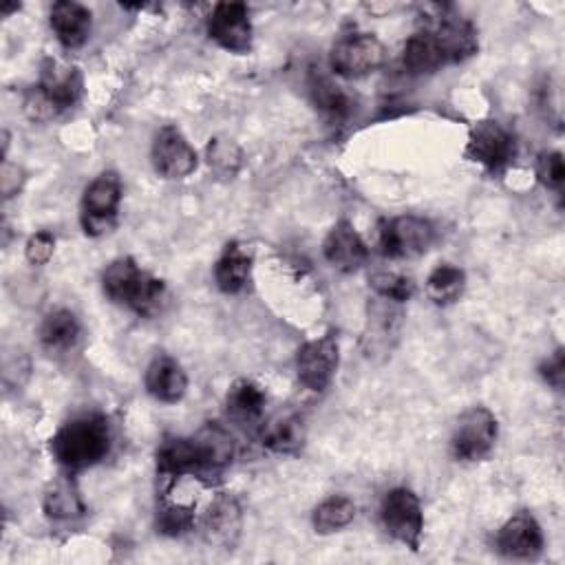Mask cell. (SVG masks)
<instances>
[{"label":"cell","instance_id":"11","mask_svg":"<svg viewBox=\"0 0 565 565\" xmlns=\"http://www.w3.org/2000/svg\"><path fill=\"white\" fill-rule=\"evenodd\" d=\"M338 362L340 347L338 338L331 331L324 333L322 338L305 342L296 353V373L300 384L309 391L322 393L331 384L338 371Z\"/></svg>","mask_w":565,"mask_h":565},{"label":"cell","instance_id":"16","mask_svg":"<svg viewBox=\"0 0 565 565\" xmlns=\"http://www.w3.org/2000/svg\"><path fill=\"white\" fill-rule=\"evenodd\" d=\"M322 252H324V258L329 260V265L344 274L360 269L369 258V245L362 241V236L358 234L353 223L347 218L338 221L329 230V234L322 243Z\"/></svg>","mask_w":565,"mask_h":565},{"label":"cell","instance_id":"8","mask_svg":"<svg viewBox=\"0 0 565 565\" xmlns=\"http://www.w3.org/2000/svg\"><path fill=\"white\" fill-rule=\"evenodd\" d=\"M435 241V227L430 221L402 214L380 223L377 232V247L382 256L388 258H411L424 254Z\"/></svg>","mask_w":565,"mask_h":565},{"label":"cell","instance_id":"31","mask_svg":"<svg viewBox=\"0 0 565 565\" xmlns=\"http://www.w3.org/2000/svg\"><path fill=\"white\" fill-rule=\"evenodd\" d=\"M194 527V508L181 503H161L157 510V530L166 536H181Z\"/></svg>","mask_w":565,"mask_h":565},{"label":"cell","instance_id":"27","mask_svg":"<svg viewBox=\"0 0 565 565\" xmlns=\"http://www.w3.org/2000/svg\"><path fill=\"white\" fill-rule=\"evenodd\" d=\"M463 287H466L463 269L450 263L437 265L426 278V294L435 305H450L459 300V296L463 294Z\"/></svg>","mask_w":565,"mask_h":565},{"label":"cell","instance_id":"5","mask_svg":"<svg viewBox=\"0 0 565 565\" xmlns=\"http://www.w3.org/2000/svg\"><path fill=\"white\" fill-rule=\"evenodd\" d=\"M384 44L364 31H351L340 35L329 53L331 71L347 79H358L375 73L384 64Z\"/></svg>","mask_w":565,"mask_h":565},{"label":"cell","instance_id":"35","mask_svg":"<svg viewBox=\"0 0 565 565\" xmlns=\"http://www.w3.org/2000/svg\"><path fill=\"white\" fill-rule=\"evenodd\" d=\"M22 174H24V172H22V168H18V166H13V163H9V161H4V163H2L0 188H2L4 199H9V196L18 194V190L22 188V181H24V177H22Z\"/></svg>","mask_w":565,"mask_h":565},{"label":"cell","instance_id":"13","mask_svg":"<svg viewBox=\"0 0 565 565\" xmlns=\"http://www.w3.org/2000/svg\"><path fill=\"white\" fill-rule=\"evenodd\" d=\"M152 166L166 179H183L196 168V150L177 126H163L152 141Z\"/></svg>","mask_w":565,"mask_h":565},{"label":"cell","instance_id":"32","mask_svg":"<svg viewBox=\"0 0 565 565\" xmlns=\"http://www.w3.org/2000/svg\"><path fill=\"white\" fill-rule=\"evenodd\" d=\"M536 177L539 181L547 188L554 190L556 194L563 192L565 185V166H563V154L558 150H543L536 157Z\"/></svg>","mask_w":565,"mask_h":565},{"label":"cell","instance_id":"36","mask_svg":"<svg viewBox=\"0 0 565 565\" xmlns=\"http://www.w3.org/2000/svg\"><path fill=\"white\" fill-rule=\"evenodd\" d=\"M18 9H20V4H18V2H4L0 11H2V15L7 18L9 13H13V11H18Z\"/></svg>","mask_w":565,"mask_h":565},{"label":"cell","instance_id":"34","mask_svg":"<svg viewBox=\"0 0 565 565\" xmlns=\"http://www.w3.org/2000/svg\"><path fill=\"white\" fill-rule=\"evenodd\" d=\"M543 380L554 386L556 391L563 388V382H565V351L563 349H556L547 360H543V364L539 366Z\"/></svg>","mask_w":565,"mask_h":565},{"label":"cell","instance_id":"6","mask_svg":"<svg viewBox=\"0 0 565 565\" xmlns=\"http://www.w3.org/2000/svg\"><path fill=\"white\" fill-rule=\"evenodd\" d=\"M466 159L483 166L488 172H503L516 157L514 135L497 119H479L468 132Z\"/></svg>","mask_w":565,"mask_h":565},{"label":"cell","instance_id":"3","mask_svg":"<svg viewBox=\"0 0 565 565\" xmlns=\"http://www.w3.org/2000/svg\"><path fill=\"white\" fill-rule=\"evenodd\" d=\"M84 95V77L77 66L46 60L40 82L29 90L24 110L31 119H51L68 108H75Z\"/></svg>","mask_w":565,"mask_h":565},{"label":"cell","instance_id":"26","mask_svg":"<svg viewBox=\"0 0 565 565\" xmlns=\"http://www.w3.org/2000/svg\"><path fill=\"white\" fill-rule=\"evenodd\" d=\"M44 512L51 519H75L84 514L82 497L68 477L55 479L44 492Z\"/></svg>","mask_w":565,"mask_h":565},{"label":"cell","instance_id":"12","mask_svg":"<svg viewBox=\"0 0 565 565\" xmlns=\"http://www.w3.org/2000/svg\"><path fill=\"white\" fill-rule=\"evenodd\" d=\"M207 35L230 53L252 49V20L245 2H216L207 18Z\"/></svg>","mask_w":565,"mask_h":565},{"label":"cell","instance_id":"23","mask_svg":"<svg viewBox=\"0 0 565 565\" xmlns=\"http://www.w3.org/2000/svg\"><path fill=\"white\" fill-rule=\"evenodd\" d=\"M79 331L82 327L77 316L68 309H57L44 318L40 327V342L49 351H66L75 347V342L79 340Z\"/></svg>","mask_w":565,"mask_h":565},{"label":"cell","instance_id":"19","mask_svg":"<svg viewBox=\"0 0 565 565\" xmlns=\"http://www.w3.org/2000/svg\"><path fill=\"white\" fill-rule=\"evenodd\" d=\"M51 29L64 49H79L90 35V9L73 2L60 0L51 7Z\"/></svg>","mask_w":565,"mask_h":565},{"label":"cell","instance_id":"4","mask_svg":"<svg viewBox=\"0 0 565 565\" xmlns=\"http://www.w3.org/2000/svg\"><path fill=\"white\" fill-rule=\"evenodd\" d=\"M419 29H424L430 35L433 44L437 46L444 60V66L459 64L472 57L479 49L475 24L448 7H439V4L424 7V18Z\"/></svg>","mask_w":565,"mask_h":565},{"label":"cell","instance_id":"7","mask_svg":"<svg viewBox=\"0 0 565 565\" xmlns=\"http://www.w3.org/2000/svg\"><path fill=\"white\" fill-rule=\"evenodd\" d=\"M380 519L386 534L413 552L422 545L424 532V512L419 497L408 488H393L386 492L380 505Z\"/></svg>","mask_w":565,"mask_h":565},{"label":"cell","instance_id":"20","mask_svg":"<svg viewBox=\"0 0 565 565\" xmlns=\"http://www.w3.org/2000/svg\"><path fill=\"white\" fill-rule=\"evenodd\" d=\"M252 254L236 241L227 243L214 265V280L223 294H238L249 285Z\"/></svg>","mask_w":565,"mask_h":565},{"label":"cell","instance_id":"33","mask_svg":"<svg viewBox=\"0 0 565 565\" xmlns=\"http://www.w3.org/2000/svg\"><path fill=\"white\" fill-rule=\"evenodd\" d=\"M53 249H55V236L49 230H40L26 241L24 254L31 265H44L51 260Z\"/></svg>","mask_w":565,"mask_h":565},{"label":"cell","instance_id":"1","mask_svg":"<svg viewBox=\"0 0 565 565\" xmlns=\"http://www.w3.org/2000/svg\"><path fill=\"white\" fill-rule=\"evenodd\" d=\"M102 287L113 302L146 318L161 313L168 305L166 282L141 269L130 256H119L104 269Z\"/></svg>","mask_w":565,"mask_h":565},{"label":"cell","instance_id":"24","mask_svg":"<svg viewBox=\"0 0 565 565\" xmlns=\"http://www.w3.org/2000/svg\"><path fill=\"white\" fill-rule=\"evenodd\" d=\"M265 402H267L265 391L252 380H236L230 386L227 397H225L227 413L236 419H243V422L258 419L263 408H265Z\"/></svg>","mask_w":565,"mask_h":565},{"label":"cell","instance_id":"17","mask_svg":"<svg viewBox=\"0 0 565 565\" xmlns=\"http://www.w3.org/2000/svg\"><path fill=\"white\" fill-rule=\"evenodd\" d=\"M243 525L241 505L230 494H218L205 512L203 519V536L210 545L232 550L238 541Z\"/></svg>","mask_w":565,"mask_h":565},{"label":"cell","instance_id":"18","mask_svg":"<svg viewBox=\"0 0 565 565\" xmlns=\"http://www.w3.org/2000/svg\"><path fill=\"white\" fill-rule=\"evenodd\" d=\"M143 382L148 393L163 404L179 402L188 391V375L183 366L174 358L163 353L152 358V362L146 369Z\"/></svg>","mask_w":565,"mask_h":565},{"label":"cell","instance_id":"21","mask_svg":"<svg viewBox=\"0 0 565 565\" xmlns=\"http://www.w3.org/2000/svg\"><path fill=\"white\" fill-rule=\"evenodd\" d=\"M307 439L305 419L296 413H282L263 426L260 444L278 455H296Z\"/></svg>","mask_w":565,"mask_h":565},{"label":"cell","instance_id":"9","mask_svg":"<svg viewBox=\"0 0 565 565\" xmlns=\"http://www.w3.org/2000/svg\"><path fill=\"white\" fill-rule=\"evenodd\" d=\"M497 441V417L483 406L466 411L450 435V452L459 461H479L488 457Z\"/></svg>","mask_w":565,"mask_h":565},{"label":"cell","instance_id":"15","mask_svg":"<svg viewBox=\"0 0 565 565\" xmlns=\"http://www.w3.org/2000/svg\"><path fill=\"white\" fill-rule=\"evenodd\" d=\"M494 545L508 558H536L543 550L541 525L530 512H516L499 527Z\"/></svg>","mask_w":565,"mask_h":565},{"label":"cell","instance_id":"14","mask_svg":"<svg viewBox=\"0 0 565 565\" xmlns=\"http://www.w3.org/2000/svg\"><path fill=\"white\" fill-rule=\"evenodd\" d=\"M157 472L161 477L179 479L183 475L212 472L201 439L194 437H170L157 450Z\"/></svg>","mask_w":565,"mask_h":565},{"label":"cell","instance_id":"2","mask_svg":"<svg viewBox=\"0 0 565 565\" xmlns=\"http://www.w3.org/2000/svg\"><path fill=\"white\" fill-rule=\"evenodd\" d=\"M110 426L99 413L73 417L51 437V452L68 470H84L110 452Z\"/></svg>","mask_w":565,"mask_h":565},{"label":"cell","instance_id":"29","mask_svg":"<svg viewBox=\"0 0 565 565\" xmlns=\"http://www.w3.org/2000/svg\"><path fill=\"white\" fill-rule=\"evenodd\" d=\"M205 159L216 179L230 181L238 174L243 163V152L236 141L227 137H212L205 148Z\"/></svg>","mask_w":565,"mask_h":565},{"label":"cell","instance_id":"10","mask_svg":"<svg viewBox=\"0 0 565 565\" xmlns=\"http://www.w3.org/2000/svg\"><path fill=\"white\" fill-rule=\"evenodd\" d=\"M121 201V181L115 172H102L95 177L82 196V227L90 236H99L115 225L117 207Z\"/></svg>","mask_w":565,"mask_h":565},{"label":"cell","instance_id":"30","mask_svg":"<svg viewBox=\"0 0 565 565\" xmlns=\"http://www.w3.org/2000/svg\"><path fill=\"white\" fill-rule=\"evenodd\" d=\"M369 285L377 298L393 300L397 305L411 300L415 294V282L408 276L395 271H377L369 278Z\"/></svg>","mask_w":565,"mask_h":565},{"label":"cell","instance_id":"22","mask_svg":"<svg viewBox=\"0 0 565 565\" xmlns=\"http://www.w3.org/2000/svg\"><path fill=\"white\" fill-rule=\"evenodd\" d=\"M307 86H309L311 104L329 121H344L351 115L353 102H351L349 93L342 86H338L329 75H324L320 71H311Z\"/></svg>","mask_w":565,"mask_h":565},{"label":"cell","instance_id":"28","mask_svg":"<svg viewBox=\"0 0 565 565\" xmlns=\"http://www.w3.org/2000/svg\"><path fill=\"white\" fill-rule=\"evenodd\" d=\"M353 516H355V503L349 497L333 494L316 505V510L311 514V523H313L316 532L331 534V532L347 527L353 521Z\"/></svg>","mask_w":565,"mask_h":565},{"label":"cell","instance_id":"25","mask_svg":"<svg viewBox=\"0 0 565 565\" xmlns=\"http://www.w3.org/2000/svg\"><path fill=\"white\" fill-rule=\"evenodd\" d=\"M399 309L397 302L393 300H384L380 298V302H375L373 307L369 305V320H366V335L364 340H369V351L375 347H384L388 344V338L397 333L399 329Z\"/></svg>","mask_w":565,"mask_h":565}]
</instances>
